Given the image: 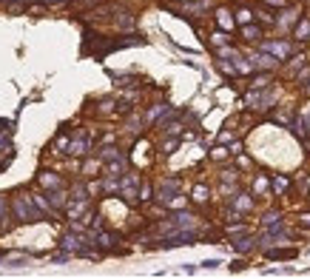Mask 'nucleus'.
I'll use <instances>...</instances> for the list:
<instances>
[{
    "label": "nucleus",
    "instance_id": "f257e3e1",
    "mask_svg": "<svg viewBox=\"0 0 310 279\" xmlns=\"http://www.w3.org/2000/svg\"><path fill=\"white\" fill-rule=\"evenodd\" d=\"M12 205H15V216L20 222H37L40 216H43V211L40 208H35V197H26V194H17L15 200H12Z\"/></svg>",
    "mask_w": 310,
    "mask_h": 279
},
{
    "label": "nucleus",
    "instance_id": "f03ea898",
    "mask_svg": "<svg viewBox=\"0 0 310 279\" xmlns=\"http://www.w3.org/2000/svg\"><path fill=\"white\" fill-rule=\"evenodd\" d=\"M120 191H123L125 202H137V177H125L123 182H120Z\"/></svg>",
    "mask_w": 310,
    "mask_h": 279
},
{
    "label": "nucleus",
    "instance_id": "7ed1b4c3",
    "mask_svg": "<svg viewBox=\"0 0 310 279\" xmlns=\"http://www.w3.org/2000/svg\"><path fill=\"white\" fill-rule=\"evenodd\" d=\"M86 208H88V197H74V200L68 202V216L77 220V216L86 214Z\"/></svg>",
    "mask_w": 310,
    "mask_h": 279
},
{
    "label": "nucleus",
    "instance_id": "20e7f679",
    "mask_svg": "<svg viewBox=\"0 0 310 279\" xmlns=\"http://www.w3.org/2000/svg\"><path fill=\"white\" fill-rule=\"evenodd\" d=\"M251 63H253V69H273L279 63V57L276 54H253Z\"/></svg>",
    "mask_w": 310,
    "mask_h": 279
},
{
    "label": "nucleus",
    "instance_id": "39448f33",
    "mask_svg": "<svg viewBox=\"0 0 310 279\" xmlns=\"http://www.w3.org/2000/svg\"><path fill=\"white\" fill-rule=\"evenodd\" d=\"M177 191H180V179H168L165 185L159 188V202H171Z\"/></svg>",
    "mask_w": 310,
    "mask_h": 279
},
{
    "label": "nucleus",
    "instance_id": "423d86ee",
    "mask_svg": "<svg viewBox=\"0 0 310 279\" xmlns=\"http://www.w3.org/2000/svg\"><path fill=\"white\" fill-rule=\"evenodd\" d=\"M265 51H270V54H276L279 60H285L290 54V46L288 43H265Z\"/></svg>",
    "mask_w": 310,
    "mask_h": 279
},
{
    "label": "nucleus",
    "instance_id": "0eeeda50",
    "mask_svg": "<svg viewBox=\"0 0 310 279\" xmlns=\"http://www.w3.org/2000/svg\"><path fill=\"white\" fill-rule=\"evenodd\" d=\"M86 148H88L86 137H83V134H77V140H74V143L68 145V154H72V157H83V154H86Z\"/></svg>",
    "mask_w": 310,
    "mask_h": 279
},
{
    "label": "nucleus",
    "instance_id": "6e6552de",
    "mask_svg": "<svg viewBox=\"0 0 310 279\" xmlns=\"http://www.w3.org/2000/svg\"><path fill=\"white\" fill-rule=\"evenodd\" d=\"M63 248L65 251H77L80 254V251H83V239H80L77 234H65L63 236Z\"/></svg>",
    "mask_w": 310,
    "mask_h": 279
},
{
    "label": "nucleus",
    "instance_id": "1a4fd4ad",
    "mask_svg": "<svg viewBox=\"0 0 310 279\" xmlns=\"http://www.w3.org/2000/svg\"><path fill=\"white\" fill-rule=\"evenodd\" d=\"M293 35H296V40H307V37H310V20H307V17H302V20L296 23Z\"/></svg>",
    "mask_w": 310,
    "mask_h": 279
},
{
    "label": "nucleus",
    "instance_id": "9d476101",
    "mask_svg": "<svg viewBox=\"0 0 310 279\" xmlns=\"http://www.w3.org/2000/svg\"><path fill=\"white\" fill-rule=\"evenodd\" d=\"M217 23H219V26H222L225 32H231V29H233L231 12H228V9H219V12H217Z\"/></svg>",
    "mask_w": 310,
    "mask_h": 279
},
{
    "label": "nucleus",
    "instance_id": "9b49d317",
    "mask_svg": "<svg viewBox=\"0 0 310 279\" xmlns=\"http://www.w3.org/2000/svg\"><path fill=\"white\" fill-rule=\"evenodd\" d=\"M174 222H177V225H180V228H194V216L191 214H185V211H180V214H174Z\"/></svg>",
    "mask_w": 310,
    "mask_h": 279
},
{
    "label": "nucleus",
    "instance_id": "f8f14e48",
    "mask_svg": "<svg viewBox=\"0 0 310 279\" xmlns=\"http://www.w3.org/2000/svg\"><path fill=\"white\" fill-rule=\"evenodd\" d=\"M233 208H236V211H251V208H253V200L248 197V194H239L236 200H233Z\"/></svg>",
    "mask_w": 310,
    "mask_h": 279
},
{
    "label": "nucleus",
    "instance_id": "ddd939ff",
    "mask_svg": "<svg viewBox=\"0 0 310 279\" xmlns=\"http://www.w3.org/2000/svg\"><path fill=\"white\" fill-rule=\"evenodd\" d=\"M40 182H43V188H51V191H57V188L63 185L54 174H40Z\"/></svg>",
    "mask_w": 310,
    "mask_h": 279
},
{
    "label": "nucleus",
    "instance_id": "4468645a",
    "mask_svg": "<svg viewBox=\"0 0 310 279\" xmlns=\"http://www.w3.org/2000/svg\"><path fill=\"white\" fill-rule=\"evenodd\" d=\"M9 205H6V197H3V194H0V231H6L9 225Z\"/></svg>",
    "mask_w": 310,
    "mask_h": 279
},
{
    "label": "nucleus",
    "instance_id": "2eb2a0df",
    "mask_svg": "<svg viewBox=\"0 0 310 279\" xmlns=\"http://www.w3.org/2000/svg\"><path fill=\"white\" fill-rule=\"evenodd\" d=\"M242 37H245V40H259L262 32L256 29V26H251V23H248V26H242Z\"/></svg>",
    "mask_w": 310,
    "mask_h": 279
},
{
    "label": "nucleus",
    "instance_id": "dca6fc26",
    "mask_svg": "<svg viewBox=\"0 0 310 279\" xmlns=\"http://www.w3.org/2000/svg\"><path fill=\"white\" fill-rule=\"evenodd\" d=\"M97 245H102V248H111V245H117V236L114 234H97Z\"/></svg>",
    "mask_w": 310,
    "mask_h": 279
},
{
    "label": "nucleus",
    "instance_id": "f3484780",
    "mask_svg": "<svg viewBox=\"0 0 310 279\" xmlns=\"http://www.w3.org/2000/svg\"><path fill=\"white\" fill-rule=\"evenodd\" d=\"M120 171H125V160L123 157L109 160V174H120Z\"/></svg>",
    "mask_w": 310,
    "mask_h": 279
},
{
    "label": "nucleus",
    "instance_id": "a211bd4d",
    "mask_svg": "<svg viewBox=\"0 0 310 279\" xmlns=\"http://www.w3.org/2000/svg\"><path fill=\"white\" fill-rule=\"evenodd\" d=\"M233 248H236L239 254H245V251H251V248H253V239H251V236H245V239H239V242H233Z\"/></svg>",
    "mask_w": 310,
    "mask_h": 279
},
{
    "label": "nucleus",
    "instance_id": "6ab92c4d",
    "mask_svg": "<svg viewBox=\"0 0 310 279\" xmlns=\"http://www.w3.org/2000/svg\"><path fill=\"white\" fill-rule=\"evenodd\" d=\"M288 185H290V182H288V177H276V179H273V191H276V194L288 191Z\"/></svg>",
    "mask_w": 310,
    "mask_h": 279
},
{
    "label": "nucleus",
    "instance_id": "aec40b11",
    "mask_svg": "<svg viewBox=\"0 0 310 279\" xmlns=\"http://www.w3.org/2000/svg\"><path fill=\"white\" fill-rule=\"evenodd\" d=\"M236 20L242 23V26H248V23L253 20V15H251V12H248V9H239V12H236Z\"/></svg>",
    "mask_w": 310,
    "mask_h": 279
},
{
    "label": "nucleus",
    "instance_id": "412c9836",
    "mask_svg": "<svg viewBox=\"0 0 310 279\" xmlns=\"http://www.w3.org/2000/svg\"><path fill=\"white\" fill-rule=\"evenodd\" d=\"M267 257H273V259H290V257H296V251H270Z\"/></svg>",
    "mask_w": 310,
    "mask_h": 279
},
{
    "label": "nucleus",
    "instance_id": "4be33fe9",
    "mask_svg": "<svg viewBox=\"0 0 310 279\" xmlns=\"http://www.w3.org/2000/svg\"><path fill=\"white\" fill-rule=\"evenodd\" d=\"M49 202H51L54 208H63V205H65V194H60V191H57V194H51V200H49Z\"/></svg>",
    "mask_w": 310,
    "mask_h": 279
},
{
    "label": "nucleus",
    "instance_id": "5701e85b",
    "mask_svg": "<svg viewBox=\"0 0 310 279\" xmlns=\"http://www.w3.org/2000/svg\"><path fill=\"white\" fill-rule=\"evenodd\" d=\"M205 197H208V188H205V185H196L194 188V200L196 202H205Z\"/></svg>",
    "mask_w": 310,
    "mask_h": 279
},
{
    "label": "nucleus",
    "instance_id": "b1692460",
    "mask_svg": "<svg viewBox=\"0 0 310 279\" xmlns=\"http://www.w3.org/2000/svg\"><path fill=\"white\" fill-rule=\"evenodd\" d=\"M120 29H134V17H131V15H120Z\"/></svg>",
    "mask_w": 310,
    "mask_h": 279
},
{
    "label": "nucleus",
    "instance_id": "393cba45",
    "mask_svg": "<svg viewBox=\"0 0 310 279\" xmlns=\"http://www.w3.org/2000/svg\"><path fill=\"white\" fill-rule=\"evenodd\" d=\"M273 120H276V122H285V126H288V122H290V120H293V114H290L288 108H285V111H279V114H276V117H273Z\"/></svg>",
    "mask_w": 310,
    "mask_h": 279
},
{
    "label": "nucleus",
    "instance_id": "a878e982",
    "mask_svg": "<svg viewBox=\"0 0 310 279\" xmlns=\"http://www.w3.org/2000/svg\"><path fill=\"white\" fill-rule=\"evenodd\" d=\"M100 157H102V160H114V157H120V151H117V148H106Z\"/></svg>",
    "mask_w": 310,
    "mask_h": 279
},
{
    "label": "nucleus",
    "instance_id": "bb28decb",
    "mask_svg": "<svg viewBox=\"0 0 310 279\" xmlns=\"http://www.w3.org/2000/svg\"><path fill=\"white\" fill-rule=\"evenodd\" d=\"M296 17V12H285V15H282V20H279V26H290V20H293Z\"/></svg>",
    "mask_w": 310,
    "mask_h": 279
},
{
    "label": "nucleus",
    "instance_id": "cd10ccee",
    "mask_svg": "<svg viewBox=\"0 0 310 279\" xmlns=\"http://www.w3.org/2000/svg\"><path fill=\"white\" fill-rule=\"evenodd\" d=\"M211 157H214V160H225V157H228V151L219 145V148H214V154H211Z\"/></svg>",
    "mask_w": 310,
    "mask_h": 279
},
{
    "label": "nucleus",
    "instance_id": "c85d7f7f",
    "mask_svg": "<svg viewBox=\"0 0 310 279\" xmlns=\"http://www.w3.org/2000/svg\"><path fill=\"white\" fill-rule=\"evenodd\" d=\"M267 80H270V77H256V80H253V88H265Z\"/></svg>",
    "mask_w": 310,
    "mask_h": 279
},
{
    "label": "nucleus",
    "instance_id": "c756f323",
    "mask_svg": "<svg viewBox=\"0 0 310 279\" xmlns=\"http://www.w3.org/2000/svg\"><path fill=\"white\" fill-rule=\"evenodd\" d=\"M253 188H256V191H265L267 182H265V179H256V185H253Z\"/></svg>",
    "mask_w": 310,
    "mask_h": 279
},
{
    "label": "nucleus",
    "instance_id": "7c9ffc66",
    "mask_svg": "<svg viewBox=\"0 0 310 279\" xmlns=\"http://www.w3.org/2000/svg\"><path fill=\"white\" fill-rule=\"evenodd\" d=\"M140 197H143V200H148V197H151V188H148V185H143V191H140Z\"/></svg>",
    "mask_w": 310,
    "mask_h": 279
},
{
    "label": "nucleus",
    "instance_id": "2f4dec72",
    "mask_svg": "<svg viewBox=\"0 0 310 279\" xmlns=\"http://www.w3.org/2000/svg\"><path fill=\"white\" fill-rule=\"evenodd\" d=\"M267 6H285V3H288V0H265Z\"/></svg>",
    "mask_w": 310,
    "mask_h": 279
},
{
    "label": "nucleus",
    "instance_id": "473e14b6",
    "mask_svg": "<svg viewBox=\"0 0 310 279\" xmlns=\"http://www.w3.org/2000/svg\"><path fill=\"white\" fill-rule=\"evenodd\" d=\"M302 222H304V225H310V214H302Z\"/></svg>",
    "mask_w": 310,
    "mask_h": 279
},
{
    "label": "nucleus",
    "instance_id": "72a5a7b5",
    "mask_svg": "<svg viewBox=\"0 0 310 279\" xmlns=\"http://www.w3.org/2000/svg\"><path fill=\"white\" fill-rule=\"evenodd\" d=\"M43 3H60V0H43Z\"/></svg>",
    "mask_w": 310,
    "mask_h": 279
}]
</instances>
